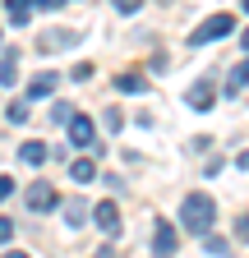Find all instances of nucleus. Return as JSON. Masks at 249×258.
<instances>
[{"label":"nucleus","instance_id":"1","mask_svg":"<svg viewBox=\"0 0 249 258\" xmlns=\"http://www.w3.org/2000/svg\"><path fill=\"white\" fill-rule=\"evenodd\" d=\"M212 221H217V203L208 199V194H203V189L184 194V203H180V226H184V231L208 235V231H212Z\"/></svg>","mask_w":249,"mask_h":258},{"label":"nucleus","instance_id":"2","mask_svg":"<svg viewBox=\"0 0 249 258\" xmlns=\"http://www.w3.org/2000/svg\"><path fill=\"white\" fill-rule=\"evenodd\" d=\"M231 28H235V19H231V14H212V19H203V23L190 32V46H208V42H222Z\"/></svg>","mask_w":249,"mask_h":258},{"label":"nucleus","instance_id":"3","mask_svg":"<svg viewBox=\"0 0 249 258\" xmlns=\"http://www.w3.org/2000/svg\"><path fill=\"white\" fill-rule=\"evenodd\" d=\"M212 102H217V83L212 79H194L190 92H184V106L190 111H212Z\"/></svg>","mask_w":249,"mask_h":258},{"label":"nucleus","instance_id":"4","mask_svg":"<svg viewBox=\"0 0 249 258\" xmlns=\"http://www.w3.org/2000/svg\"><path fill=\"white\" fill-rule=\"evenodd\" d=\"M79 42H83V32H74V28H46L42 37H37L42 51H70V46H79Z\"/></svg>","mask_w":249,"mask_h":258},{"label":"nucleus","instance_id":"5","mask_svg":"<svg viewBox=\"0 0 249 258\" xmlns=\"http://www.w3.org/2000/svg\"><path fill=\"white\" fill-rule=\"evenodd\" d=\"M65 129H70V143H74V148H97V152H102V143H92V139H97V129H92V120H88V115H79V111H74V120H70Z\"/></svg>","mask_w":249,"mask_h":258},{"label":"nucleus","instance_id":"6","mask_svg":"<svg viewBox=\"0 0 249 258\" xmlns=\"http://www.w3.org/2000/svg\"><path fill=\"white\" fill-rule=\"evenodd\" d=\"M51 208H60V194L46 180H37L33 189H28V212H51Z\"/></svg>","mask_w":249,"mask_h":258},{"label":"nucleus","instance_id":"7","mask_svg":"<svg viewBox=\"0 0 249 258\" xmlns=\"http://www.w3.org/2000/svg\"><path fill=\"white\" fill-rule=\"evenodd\" d=\"M175 244H180V231H175L171 221L152 226V253H175Z\"/></svg>","mask_w":249,"mask_h":258},{"label":"nucleus","instance_id":"8","mask_svg":"<svg viewBox=\"0 0 249 258\" xmlns=\"http://www.w3.org/2000/svg\"><path fill=\"white\" fill-rule=\"evenodd\" d=\"M92 217H97V226H102V235H120V208L115 203H97V208H92Z\"/></svg>","mask_w":249,"mask_h":258},{"label":"nucleus","instance_id":"9","mask_svg":"<svg viewBox=\"0 0 249 258\" xmlns=\"http://www.w3.org/2000/svg\"><path fill=\"white\" fill-rule=\"evenodd\" d=\"M249 88V55L240 60V64H231V74H226V97H240Z\"/></svg>","mask_w":249,"mask_h":258},{"label":"nucleus","instance_id":"10","mask_svg":"<svg viewBox=\"0 0 249 258\" xmlns=\"http://www.w3.org/2000/svg\"><path fill=\"white\" fill-rule=\"evenodd\" d=\"M19 83V51H0V88H14Z\"/></svg>","mask_w":249,"mask_h":258},{"label":"nucleus","instance_id":"11","mask_svg":"<svg viewBox=\"0 0 249 258\" xmlns=\"http://www.w3.org/2000/svg\"><path fill=\"white\" fill-rule=\"evenodd\" d=\"M5 10H10V23H14V28H23L28 19H33L37 0H5Z\"/></svg>","mask_w":249,"mask_h":258},{"label":"nucleus","instance_id":"12","mask_svg":"<svg viewBox=\"0 0 249 258\" xmlns=\"http://www.w3.org/2000/svg\"><path fill=\"white\" fill-rule=\"evenodd\" d=\"M51 92H55V74H37L23 97H28V102H42V97H51Z\"/></svg>","mask_w":249,"mask_h":258},{"label":"nucleus","instance_id":"13","mask_svg":"<svg viewBox=\"0 0 249 258\" xmlns=\"http://www.w3.org/2000/svg\"><path fill=\"white\" fill-rule=\"evenodd\" d=\"M60 212H65V221H70V226H83V221L92 217L83 199H65V203H60Z\"/></svg>","mask_w":249,"mask_h":258},{"label":"nucleus","instance_id":"14","mask_svg":"<svg viewBox=\"0 0 249 258\" xmlns=\"http://www.w3.org/2000/svg\"><path fill=\"white\" fill-rule=\"evenodd\" d=\"M115 88L139 97V92H148V74H139V70H134V74H115Z\"/></svg>","mask_w":249,"mask_h":258},{"label":"nucleus","instance_id":"15","mask_svg":"<svg viewBox=\"0 0 249 258\" xmlns=\"http://www.w3.org/2000/svg\"><path fill=\"white\" fill-rule=\"evenodd\" d=\"M92 175H97V161H88V157L70 161V180H74V184H88Z\"/></svg>","mask_w":249,"mask_h":258},{"label":"nucleus","instance_id":"16","mask_svg":"<svg viewBox=\"0 0 249 258\" xmlns=\"http://www.w3.org/2000/svg\"><path fill=\"white\" fill-rule=\"evenodd\" d=\"M51 152H46V143H23L19 148V161H28V166H42Z\"/></svg>","mask_w":249,"mask_h":258},{"label":"nucleus","instance_id":"17","mask_svg":"<svg viewBox=\"0 0 249 258\" xmlns=\"http://www.w3.org/2000/svg\"><path fill=\"white\" fill-rule=\"evenodd\" d=\"M5 120H10V124H23V120H28V97H23V102H10Z\"/></svg>","mask_w":249,"mask_h":258},{"label":"nucleus","instance_id":"18","mask_svg":"<svg viewBox=\"0 0 249 258\" xmlns=\"http://www.w3.org/2000/svg\"><path fill=\"white\" fill-rule=\"evenodd\" d=\"M203 253H226V240L208 231V235H203Z\"/></svg>","mask_w":249,"mask_h":258},{"label":"nucleus","instance_id":"19","mask_svg":"<svg viewBox=\"0 0 249 258\" xmlns=\"http://www.w3.org/2000/svg\"><path fill=\"white\" fill-rule=\"evenodd\" d=\"M92 70H97V64H88V60H79V64H74L70 74H74V83H88V79H92Z\"/></svg>","mask_w":249,"mask_h":258},{"label":"nucleus","instance_id":"20","mask_svg":"<svg viewBox=\"0 0 249 258\" xmlns=\"http://www.w3.org/2000/svg\"><path fill=\"white\" fill-rule=\"evenodd\" d=\"M51 120H55V124H70V120H74V111H70L65 102H55V111H51Z\"/></svg>","mask_w":249,"mask_h":258},{"label":"nucleus","instance_id":"21","mask_svg":"<svg viewBox=\"0 0 249 258\" xmlns=\"http://www.w3.org/2000/svg\"><path fill=\"white\" fill-rule=\"evenodd\" d=\"M111 5H115L120 14H139V10H143V0H111Z\"/></svg>","mask_w":249,"mask_h":258},{"label":"nucleus","instance_id":"22","mask_svg":"<svg viewBox=\"0 0 249 258\" xmlns=\"http://www.w3.org/2000/svg\"><path fill=\"white\" fill-rule=\"evenodd\" d=\"M10 194H14V180H10V175H0V203H5Z\"/></svg>","mask_w":249,"mask_h":258},{"label":"nucleus","instance_id":"23","mask_svg":"<svg viewBox=\"0 0 249 258\" xmlns=\"http://www.w3.org/2000/svg\"><path fill=\"white\" fill-rule=\"evenodd\" d=\"M235 235H240V240L249 244V217H240V221H235Z\"/></svg>","mask_w":249,"mask_h":258},{"label":"nucleus","instance_id":"24","mask_svg":"<svg viewBox=\"0 0 249 258\" xmlns=\"http://www.w3.org/2000/svg\"><path fill=\"white\" fill-rule=\"evenodd\" d=\"M10 235H14V221H10V217H0V240H10Z\"/></svg>","mask_w":249,"mask_h":258},{"label":"nucleus","instance_id":"25","mask_svg":"<svg viewBox=\"0 0 249 258\" xmlns=\"http://www.w3.org/2000/svg\"><path fill=\"white\" fill-rule=\"evenodd\" d=\"M65 0H37V10H60Z\"/></svg>","mask_w":249,"mask_h":258},{"label":"nucleus","instance_id":"26","mask_svg":"<svg viewBox=\"0 0 249 258\" xmlns=\"http://www.w3.org/2000/svg\"><path fill=\"white\" fill-rule=\"evenodd\" d=\"M235 166H240V171H249V152H240V157H235Z\"/></svg>","mask_w":249,"mask_h":258},{"label":"nucleus","instance_id":"27","mask_svg":"<svg viewBox=\"0 0 249 258\" xmlns=\"http://www.w3.org/2000/svg\"><path fill=\"white\" fill-rule=\"evenodd\" d=\"M240 46H244V51H249V28H244V32H240Z\"/></svg>","mask_w":249,"mask_h":258},{"label":"nucleus","instance_id":"28","mask_svg":"<svg viewBox=\"0 0 249 258\" xmlns=\"http://www.w3.org/2000/svg\"><path fill=\"white\" fill-rule=\"evenodd\" d=\"M244 14H249V0H244Z\"/></svg>","mask_w":249,"mask_h":258},{"label":"nucleus","instance_id":"29","mask_svg":"<svg viewBox=\"0 0 249 258\" xmlns=\"http://www.w3.org/2000/svg\"><path fill=\"white\" fill-rule=\"evenodd\" d=\"M166 5H171V0H166Z\"/></svg>","mask_w":249,"mask_h":258}]
</instances>
